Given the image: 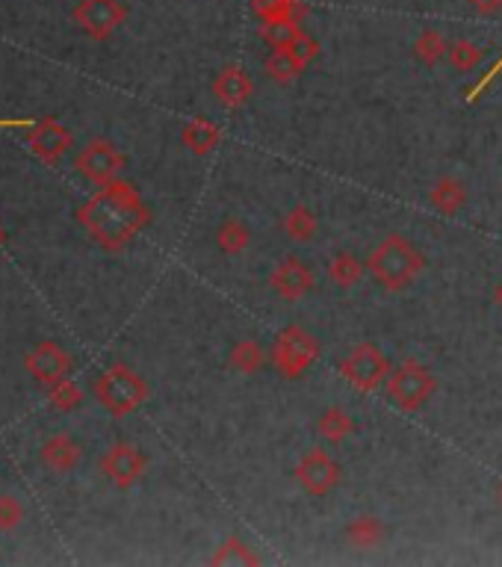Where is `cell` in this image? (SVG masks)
<instances>
[{
	"mask_svg": "<svg viewBox=\"0 0 502 567\" xmlns=\"http://www.w3.org/2000/svg\"><path fill=\"white\" fill-rule=\"evenodd\" d=\"M24 367H27V373L36 378L39 384H48V387H51V384L68 378L74 361H71V355L65 352L60 343H51V340H48V343H39V346L27 355Z\"/></svg>",
	"mask_w": 502,
	"mask_h": 567,
	"instance_id": "7c38bea8",
	"label": "cell"
},
{
	"mask_svg": "<svg viewBox=\"0 0 502 567\" xmlns=\"http://www.w3.org/2000/svg\"><path fill=\"white\" fill-rule=\"evenodd\" d=\"M51 402L60 411H74L80 405V387L71 378H63V381L51 384Z\"/></svg>",
	"mask_w": 502,
	"mask_h": 567,
	"instance_id": "f546056e",
	"label": "cell"
},
{
	"mask_svg": "<svg viewBox=\"0 0 502 567\" xmlns=\"http://www.w3.org/2000/svg\"><path fill=\"white\" fill-rule=\"evenodd\" d=\"M497 497H500V505H502V485H500V494H497Z\"/></svg>",
	"mask_w": 502,
	"mask_h": 567,
	"instance_id": "d590c367",
	"label": "cell"
},
{
	"mask_svg": "<svg viewBox=\"0 0 502 567\" xmlns=\"http://www.w3.org/2000/svg\"><path fill=\"white\" fill-rule=\"evenodd\" d=\"M305 71V63L290 51V48H275L269 57H266V74L278 83H287V80H296L299 74Z\"/></svg>",
	"mask_w": 502,
	"mask_h": 567,
	"instance_id": "7402d4cb",
	"label": "cell"
},
{
	"mask_svg": "<svg viewBox=\"0 0 502 567\" xmlns=\"http://www.w3.org/2000/svg\"><path fill=\"white\" fill-rule=\"evenodd\" d=\"M346 538L361 547V550H373L378 541L384 538V526L376 517H355L349 526H346Z\"/></svg>",
	"mask_w": 502,
	"mask_h": 567,
	"instance_id": "cb8c5ba5",
	"label": "cell"
},
{
	"mask_svg": "<svg viewBox=\"0 0 502 567\" xmlns=\"http://www.w3.org/2000/svg\"><path fill=\"white\" fill-rule=\"evenodd\" d=\"M251 243V231L246 222L240 219H225L216 231V246L225 254H240L249 249Z\"/></svg>",
	"mask_w": 502,
	"mask_h": 567,
	"instance_id": "44dd1931",
	"label": "cell"
},
{
	"mask_svg": "<svg viewBox=\"0 0 502 567\" xmlns=\"http://www.w3.org/2000/svg\"><path fill=\"white\" fill-rule=\"evenodd\" d=\"M316 432H319L322 441L343 443L355 432V420H352L340 405H331V408H325L322 417L316 420Z\"/></svg>",
	"mask_w": 502,
	"mask_h": 567,
	"instance_id": "e0dca14e",
	"label": "cell"
},
{
	"mask_svg": "<svg viewBox=\"0 0 502 567\" xmlns=\"http://www.w3.org/2000/svg\"><path fill=\"white\" fill-rule=\"evenodd\" d=\"M21 517H24L21 503H18L15 497L3 494V497H0V529H3V532H6V529H15V526L21 523Z\"/></svg>",
	"mask_w": 502,
	"mask_h": 567,
	"instance_id": "4dcf8cb0",
	"label": "cell"
},
{
	"mask_svg": "<svg viewBox=\"0 0 502 567\" xmlns=\"http://www.w3.org/2000/svg\"><path fill=\"white\" fill-rule=\"evenodd\" d=\"M429 198H432V207L440 210L443 216H455L467 204V187L455 178H440L429 192Z\"/></svg>",
	"mask_w": 502,
	"mask_h": 567,
	"instance_id": "ac0fdd59",
	"label": "cell"
},
{
	"mask_svg": "<svg viewBox=\"0 0 502 567\" xmlns=\"http://www.w3.org/2000/svg\"><path fill=\"white\" fill-rule=\"evenodd\" d=\"M184 145H187L192 154L204 157L210 154L216 145H219V127L207 119H192L187 127H184Z\"/></svg>",
	"mask_w": 502,
	"mask_h": 567,
	"instance_id": "d6986e66",
	"label": "cell"
},
{
	"mask_svg": "<svg viewBox=\"0 0 502 567\" xmlns=\"http://www.w3.org/2000/svg\"><path fill=\"white\" fill-rule=\"evenodd\" d=\"M260 559L254 556L249 550V544H243L240 538H228L219 550H216V556H213V565H257Z\"/></svg>",
	"mask_w": 502,
	"mask_h": 567,
	"instance_id": "4316f807",
	"label": "cell"
},
{
	"mask_svg": "<svg viewBox=\"0 0 502 567\" xmlns=\"http://www.w3.org/2000/svg\"><path fill=\"white\" fill-rule=\"evenodd\" d=\"M254 12L260 21H278V18H299L302 6L299 0H254Z\"/></svg>",
	"mask_w": 502,
	"mask_h": 567,
	"instance_id": "f1b7e54d",
	"label": "cell"
},
{
	"mask_svg": "<svg viewBox=\"0 0 502 567\" xmlns=\"http://www.w3.org/2000/svg\"><path fill=\"white\" fill-rule=\"evenodd\" d=\"M269 287L275 290V296L287 299V302H299L314 290V269L299 260V257H284L272 275H269Z\"/></svg>",
	"mask_w": 502,
	"mask_h": 567,
	"instance_id": "8fae6325",
	"label": "cell"
},
{
	"mask_svg": "<svg viewBox=\"0 0 502 567\" xmlns=\"http://www.w3.org/2000/svg\"><path fill=\"white\" fill-rule=\"evenodd\" d=\"M290 51H293V54H296V57H299L302 63L308 65L316 57L319 45H316V39H311V36H308V33L302 30V36H299V39H296V42L290 45Z\"/></svg>",
	"mask_w": 502,
	"mask_h": 567,
	"instance_id": "1f68e13d",
	"label": "cell"
},
{
	"mask_svg": "<svg viewBox=\"0 0 502 567\" xmlns=\"http://www.w3.org/2000/svg\"><path fill=\"white\" fill-rule=\"evenodd\" d=\"M95 399L113 417H125L148 399V384H145V378L133 373L125 364H113L95 381Z\"/></svg>",
	"mask_w": 502,
	"mask_h": 567,
	"instance_id": "3957f363",
	"label": "cell"
},
{
	"mask_svg": "<svg viewBox=\"0 0 502 567\" xmlns=\"http://www.w3.org/2000/svg\"><path fill=\"white\" fill-rule=\"evenodd\" d=\"M127 18V6L122 0H80L74 6V24L95 42L110 39Z\"/></svg>",
	"mask_w": 502,
	"mask_h": 567,
	"instance_id": "52a82bcc",
	"label": "cell"
},
{
	"mask_svg": "<svg viewBox=\"0 0 502 567\" xmlns=\"http://www.w3.org/2000/svg\"><path fill=\"white\" fill-rule=\"evenodd\" d=\"M364 269H367V260H361L352 252H337L328 260V278L343 290L355 287L364 278Z\"/></svg>",
	"mask_w": 502,
	"mask_h": 567,
	"instance_id": "2e32d148",
	"label": "cell"
},
{
	"mask_svg": "<svg viewBox=\"0 0 502 567\" xmlns=\"http://www.w3.org/2000/svg\"><path fill=\"white\" fill-rule=\"evenodd\" d=\"M42 461H45V467L48 470H54V473H68V470H74L77 467V461H80V443L74 441L71 435H51L48 441L42 443Z\"/></svg>",
	"mask_w": 502,
	"mask_h": 567,
	"instance_id": "9a60e30c",
	"label": "cell"
},
{
	"mask_svg": "<svg viewBox=\"0 0 502 567\" xmlns=\"http://www.w3.org/2000/svg\"><path fill=\"white\" fill-rule=\"evenodd\" d=\"M3 240H6V234H3V228H0V246H3Z\"/></svg>",
	"mask_w": 502,
	"mask_h": 567,
	"instance_id": "e575fe53",
	"label": "cell"
},
{
	"mask_svg": "<svg viewBox=\"0 0 502 567\" xmlns=\"http://www.w3.org/2000/svg\"><path fill=\"white\" fill-rule=\"evenodd\" d=\"M316 358H319V343L302 325H287L272 346V361L284 378H299Z\"/></svg>",
	"mask_w": 502,
	"mask_h": 567,
	"instance_id": "5b68a950",
	"label": "cell"
},
{
	"mask_svg": "<svg viewBox=\"0 0 502 567\" xmlns=\"http://www.w3.org/2000/svg\"><path fill=\"white\" fill-rule=\"evenodd\" d=\"M260 36L272 45V48H290L299 36H302V27H299V18H278V21H263L260 27Z\"/></svg>",
	"mask_w": 502,
	"mask_h": 567,
	"instance_id": "603a6c76",
	"label": "cell"
},
{
	"mask_svg": "<svg viewBox=\"0 0 502 567\" xmlns=\"http://www.w3.org/2000/svg\"><path fill=\"white\" fill-rule=\"evenodd\" d=\"M467 6H470L476 15H497L502 9V0H467Z\"/></svg>",
	"mask_w": 502,
	"mask_h": 567,
	"instance_id": "d6a6232c",
	"label": "cell"
},
{
	"mask_svg": "<svg viewBox=\"0 0 502 567\" xmlns=\"http://www.w3.org/2000/svg\"><path fill=\"white\" fill-rule=\"evenodd\" d=\"M384 390L402 411H417L432 399L435 376L420 361H402L399 367L390 370V376L384 381Z\"/></svg>",
	"mask_w": 502,
	"mask_h": 567,
	"instance_id": "277c9868",
	"label": "cell"
},
{
	"mask_svg": "<svg viewBox=\"0 0 502 567\" xmlns=\"http://www.w3.org/2000/svg\"><path fill=\"white\" fill-rule=\"evenodd\" d=\"M122 169H125V157H122V151H119L113 142H107V139H95V142H89V145L77 154V172H80L83 178H89L92 184H98V187L119 181Z\"/></svg>",
	"mask_w": 502,
	"mask_h": 567,
	"instance_id": "ba28073f",
	"label": "cell"
},
{
	"mask_svg": "<svg viewBox=\"0 0 502 567\" xmlns=\"http://www.w3.org/2000/svg\"><path fill=\"white\" fill-rule=\"evenodd\" d=\"M80 225L101 246L122 249L148 225V207L142 204L133 184L113 181L80 207Z\"/></svg>",
	"mask_w": 502,
	"mask_h": 567,
	"instance_id": "6da1fadb",
	"label": "cell"
},
{
	"mask_svg": "<svg viewBox=\"0 0 502 567\" xmlns=\"http://www.w3.org/2000/svg\"><path fill=\"white\" fill-rule=\"evenodd\" d=\"M284 231L293 243H311L316 234V213L305 204H296L284 216Z\"/></svg>",
	"mask_w": 502,
	"mask_h": 567,
	"instance_id": "ffe728a7",
	"label": "cell"
},
{
	"mask_svg": "<svg viewBox=\"0 0 502 567\" xmlns=\"http://www.w3.org/2000/svg\"><path fill=\"white\" fill-rule=\"evenodd\" d=\"M145 467H148L145 452L133 443H116L101 458V470L116 488H130L133 482H139Z\"/></svg>",
	"mask_w": 502,
	"mask_h": 567,
	"instance_id": "30bf717a",
	"label": "cell"
},
{
	"mask_svg": "<svg viewBox=\"0 0 502 567\" xmlns=\"http://www.w3.org/2000/svg\"><path fill=\"white\" fill-rule=\"evenodd\" d=\"M27 142H30V151H33L36 157H42V160H48V163H57L65 151L71 148V133H68L60 122L45 119V122L30 127Z\"/></svg>",
	"mask_w": 502,
	"mask_h": 567,
	"instance_id": "5bb4252c",
	"label": "cell"
},
{
	"mask_svg": "<svg viewBox=\"0 0 502 567\" xmlns=\"http://www.w3.org/2000/svg\"><path fill=\"white\" fill-rule=\"evenodd\" d=\"M296 479L311 497H328L340 485V464L325 449H308L296 464Z\"/></svg>",
	"mask_w": 502,
	"mask_h": 567,
	"instance_id": "9c48e42d",
	"label": "cell"
},
{
	"mask_svg": "<svg viewBox=\"0 0 502 567\" xmlns=\"http://www.w3.org/2000/svg\"><path fill=\"white\" fill-rule=\"evenodd\" d=\"M449 63L455 65L458 71H473L476 65L482 63V48L470 39H455L446 51Z\"/></svg>",
	"mask_w": 502,
	"mask_h": 567,
	"instance_id": "83f0119b",
	"label": "cell"
},
{
	"mask_svg": "<svg viewBox=\"0 0 502 567\" xmlns=\"http://www.w3.org/2000/svg\"><path fill=\"white\" fill-rule=\"evenodd\" d=\"M390 358L378 349L376 343H361L340 361V376L346 378L355 390H378L390 376Z\"/></svg>",
	"mask_w": 502,
	"mask_h": 567,
	"instance_id": "8992f818",
	"label": "cell"
},
{
	"mask_svg": "<svg viewBox=\"0 0 502 567\" xmlns=\"http://www.w3.org/2000/svg\"><path fill=\"white\" fill-rule=\"evenodd\" d=\"M231 364L240 370V373H257L263 364H266V352L257 340H240L231 352Z\"/></svg>",
	"mask_w": 502,
	"mask_h": 567,
	"instance_id": "484cf974",
	"label": "cell"
},
{
	"mask_svg": "<svg viewBox=\"0 0 502 567\" xmlns=\"http://www.w3.org/2000/svg\"><path fill=\"white\" fill-rule=\"evenodd\" d=\"M213 95L228 110H237V107L249 104V98L254 95V83H251L249 71L243 65H225L213 80Z\"/></svg>",
	"mask_w": 502,
	"mask_h": 567,
	"instance_id": "4fadbf2b",
	"label": "cell"
},
{
	"mask_svg": "<svg viewBox=\"0 0 502 567\" xmlns=\"http://www.w3.org/2000/svg\"><path fill=\"white\" fill-rule=\"evenodd\" d=\"M446 51H449L446 39L440 36V30H432V27H426V30L417 36V42H414V54H417V60L426 65H438L440 60L446 57Z\"/></svg>",
	"mask_w": 502,
	"mask_h": 567,
	"instance_id": "d4e9b609",
	"label": "cell"
},
{
	"mask_svg": "<svg viewBox=\"0 0 502 567\" xmlns=\"http://www.w3.org/2000/svg\"><path fill=\"white\" fill-rule=\"evenodd\" d=\"M423 266H426L423 252L399 234L384 237L367 257V269H370L373 281L390 293L411 287L417 281V275L423 272Z\"/></svg>",
	"mask_w": 502,
	"mask_h": 567,
	"instance_id": "7a4b0ae2",
	"label": "cell"
},
{
	"mask_svg": "<svg viewBox=\"0 0 502 567\" xmlns=\"http://www.w3.org/2000/svg\"><path fill=\"white\" fill-rule=\"evenodd\" d=\"M497 305H500V311H502V281H500V287H497Z\"/></svg>",
	"mask_w": 502,
	"mask_h": 567,
	"instance_id": "836d02e7",
	"label": "cell"
}]
</instances>
